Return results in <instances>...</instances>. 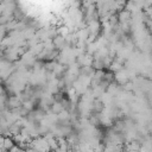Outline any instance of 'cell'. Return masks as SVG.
Masks as SVG:
<instances>
[{"mask_svg": "<svg viewBox=\"0 0 152 152\" xmlns=\"http://www.w3.org/2000/svg\"><path fill=\"white\" fill-rule=\"evenodd\" d=\"M118 18H119V21H120V24L127 23V21L131 19V12H129V11H127V10L120 11V13H119Z\"/></svg>", "mask_w": 152, "mask_h": 152, "instance_id": "1", "label": "cell"}]
</instances>
